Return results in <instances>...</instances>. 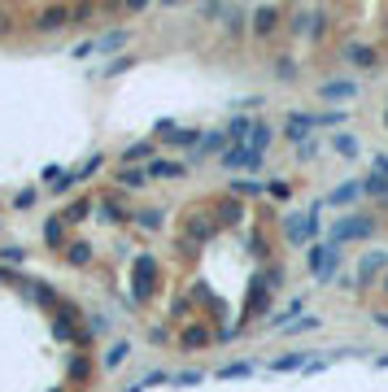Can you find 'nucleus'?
Listing matches in <instances>:
<instances>
[{
  "mask_svg": "<svg viewBox=\"0 0 388 392\" xmlns=\"http://www.w3.org/2000/svg\"><path fill=\"white\" fill-rule=\"evenodd\" d=\"M270 135H275V131H270L266 122H253V135H249V153H253V157H262V153L270 148Z\"/></svg>",
  "mask_w": 388,
  "mask_h": 392,
  "instance_id": "0eeeda50",
  "label": "nucleus"
},
{
  "mask_svg": "<svg viewBox=\"0 0 388 392\" xmlns=\"http://www.w3.org/2000/svg\"><path fill=\"white\" fill-rule=\"evenodd\" d=\"M222 144H227V131H209V135H201V153H227Z\"/></svg>",
  "mask_w": 388,
  "mask_h": 392,
  "instance_id": "9d476101",
  "label": "nucleus"
},
{
  "mask_svg": "<svg viewBox=\"0 0 388 392\" xmlns=\"http://www.w3.org/2000/svg\"><path fill=\"white\" fill-rule=\"evenodd\" d=\"M332 148L340 153V157H358V140H354V135H336Z\"/></svg>",
  "mask_w": 388,
  "mask_h": 392,
  "instance_id": "ddd939ff",
  "label": "nucleus"
},
{
  "mask_svg": "<svg viewBox=\"0 0 388 392\" xmlns=\"http://www.w3.org/2000/svg\"><path fill=\"white\" fill-rule=\"evenodd\" d=\"M14 205H18V209H27V205H35V187H27V192H18V196H14Z\"/></svg>",
  "mask_w": 388,
  "mask_h": 392,
  "instance_id": "b1692460",
  "label": "nucleus"
},
{
  "mask_svg": "<svg viewBox=\"0 0 388 392\" xmlns=\"http://www.w3.org/2000/svg\"><path fill=\"white\" fill-rule=\"evenodd\" d=\"M66 18H70V14H66V9H49V14H44V18H40V27H44V31H49V27H62V22H66Z\"/></svg>",
  "mask_w": 388,
  "mask_h": 392,
  "instance_id": "a211bd4d",
  "label": "nucleus"
},
{
  "mask_svg": "<svg viewBox=\"0 0 388 392\" xmlns=\"http://www.w3.org/2000/svg\"><path fill=\"white\" fill-rule=\"evenodd\" d=\"M375 323H380V327H388V314H375Z\"/></svg>",
  "mask_w": 388,
  "mask_h": 392,
  "instance_id": "c85d7f7f",
  "label": "nucleus"
},
{
  "mask_svg": "<svg viewBox=\"0 0 388 392\" xmlns=\"http://www.w3.org/2000/svg\"><path fill=\"white\" fill-rule=\"evenodd\" d=\"M284 235H288L292 244L314 240V235H319V213H292V218L284 222Z\"/></svg>",
  "mask_w": 388,
  "mask_h": 392,
  "instance_id": "f03ea898",
  "label": "nucleus"
},
{
  "mask_svg": "<svg viewBox=\"0 0 388 392\" xmlns=\"http://www.w3.org/2000/svg\"><path fill=\"white\" fill-rule=\"evenodd\" d=\"M201 379V371H187V375H170V384H196Z\"/></svg>",
  "mask_w": 388,
  "mask_h": 392,
  "instance_id": "a878e982",
  "label": "nucleus"
},
{
  "mask_svg": "<svg viewBox=\"0 0 388 392\" xmlns=\"http://www.w3.org/2000/svg\"><path fill=\"white\" fill-rule=\"evenodd\" d=\"M297 153H301V157H314V153H319V144H314V140H305V144H297Z\"/></svg>",
  "mask_w": 388,
  "mask_h": 392,
  "instance_id": "cd10ccee",
  "label": "nucleus"
},
{
  "mask_svg": "<svg viewBox=\"0 0 388 392\" xmlns=\"http://www.w3.org/2000/svg\"><path fill=\"white\" fill-rule=\"evenodd\" d=\"M122 44H127V31H109V35L101 40V53H118Z\"/></svg>",
  "mask_w": 388,
  "mask_h": 392,
  "instance_id": "2eb2a0df",
  "label": "nucleus"
},
{
  "mask_svg": "<svg viewBox=\"0 0 388 392\" xmlns=\"http://www.w3.org/2000/svg\"><path fill=\"white\" fill-rule=\"evenodd\" d=\"M384 288H388V275H384Z\"/></svg>",
  "mask_w": 388,
  "mask_h": 392,
  "instance_id": "7c9ffc66",
  "label": "nucleus"
},
{
  "mask_svg": "<svg viewBox=\"0 0 388 392\" xmlns=\"http://www.w3.org/2000/svg\"><path fill=\"white\" fill-rule=\"evenodd\" d=\"M275 27H279V14H275L270 5H262V9L253 14V31H257V40H262V35H270Z\"/></svg>",
  "mask_w": 388,
  "mask_h": 392,
  "instance_id": "39448f33",
  "label": "nucleus"
},
{
  "mask_svg": "<svg viewBox=\"0 0 388 392\" xmlns=\"http://www.w3.org/2000/svg\"><path fill=\"white\" fill-rule=\"evenodd\" d=\"M336 257H340L336 244H314V248H310V275L327 279V275H332V266H336Z\"/></svg>",
  "mask_w": 388,
  "mask_h": 392,
  "instance_id": "7ed1b4c3",
  "label": "nucleus"
},
{
  "mask_svg": "<svg viewBox=\"0 0 388 392\" xmlns=\"http://www.w3.org/2000/svg\"><path fill=\"white\" fill-rule=\"evenodd\" d=\"M358 196H362V183H340V187H336V192L327 196V200H336V205H345V200H358Z\"/></svg>",
  "mask_w": 388,
  "mask_h": 392,
  "instance_id": "9b49d317",
  "label": "nucleus"
},
{
  "mask_svg": "<svg viewBox=\"0 0 388 392\" xmlns=\"http://www.w3.org/2000/svg\"><path fill=\"white\" fill-rule=\"evenodd\" d=\"M349 62H358V66H371L375 57H371V49H349Z\"/></svg>",
  "mask_w": 388,
  "mask_h": 392,
  "instance_id": "4be33fe9",
  "label": "nucleus"
},
{
  "mask_svg": "<svg viewBox=\"0 0 388 392\" xmlns=\"http://www.w3.org/2000/svg\"><path fill=\"white\" fill-rule=\"evenodd\" d=\"M118 183H122V187H144V183H148V170H122Z\"/></svg>",
  "mask_w": 388,
  "mask_h": 392,
  "instance_id": "4468645a",
  "label": "nucleus"
},
{
  "mask_svg": "<svg viewBox=\"0 0 388 392\" xmlns=\"http://www.w3.org/2000/svg\"><path fill=\"white\" fill-rule=\"evenodd\" d=\"M384 266H388V253H367V257H362V266H358V283H371Z\"/></svg>",
  "mask_w": 388,
  "mask_h": 392,
  "instance_id": "20e7f679",
  "label": "nucleus"
},
{
  "mask_svg": "<svg viewBox=\"0 0 388 392\" xmlns=\"http://www.w3.org/2000/svg\"><path fill=\"white\" fill-rule=\"evenodd\" d=\"M148 153H153V144H135V148H127L122 157H127V161H140V157H148Z\"/></svg>",
  "mask_w": 388,
  "mask_h": 392,
  "instance_id": "5701e85b",
  "label": "nucleus"
},
{
  "mask_svg": "<svg viewBox=\"0 0 388 392\" xmlns=\"http://www.w3.org/2000/svg\"><path fill=\"white\" fill-rule=\"evenodd\" d=\"M384 31H388V22H384Z\"/></svg>",
  "mask_w": 388,
  "mask_h": 392,
  "instance_id": "2f4dec72",
  "label": "nucleus"
},
{
  "mask_svg": "<svg viewBox=\"0 0 388 392\" xmlns=\"http://www.w3.org/2000/svg\"><path fill=\"white\" fill-rule=\"evenodd\" d=\"M305 362V353H288V358H279V362H270V371H297V366Z\"/></svg>",
  "mask_w": 388,
  "mask_h": 392,
  "instance_id": "f3484780",
  "label": "nucleus"
},
{
  "mask_svg": "<svg viewBox=\"0 0 388 392\" xmlns=\"http://www.w3.org/2000/svg\"><path fill=\"white\" fill-rule=\"evenodd\" d=\"M354 92H358V83L340 79V83H323V88H319V96H327V101H349Z\"/></svg>",
  "mask_w": 388,
  "mask_h": 392,
  "instance_id": "423d86ee",
  "label": "nucleus"
},
{
  "mask_svg": "<svg viewBox=\"0 0 388 392\" xmlns=\"http://www.w3.org/2000/svg\"><path fill=\"white\" fill-rule=\"evenodd\" d=\"M127 353H131V344H114L109 353H105V371H114V366L127 362Z\"/></svg>",
  "mask_w": 388,
  "mask_h": 392,
  "instance_id": "f8f14e48",
  "label": "nucleus"
},
{
  "mask_svg": "<svg viewBox=\"0 0 388 392\" xmlns=\"http://www.w3.org/2000/svg\"><path fill=\"white\" fill-rule=\"evenodd\" d=\"M196 344H205V327H187L183 331V349H196Z\"/></svg>",
  "mask_w": 388,
  "mask_h": 392,
  "instance_id": "6ab92c4d",
  "label": "nucleus"
},
{
  "mask_svg": "<svg viewBox=\"0 0 388 392\" xmlns=\"http://www.w3.org/2000/svg\"><path fill=\"white\" fill-rule=\"evenodd\" d=\"M266 192H270V196H275V200H284V196H288V183H270V187H266Z\"/></svg>",
  "mask_w": 388,
  "mask_h": 392,
  "instance_id": "bb28decb",
  "label": "nucleus"
},
{
  "mask_svg": "<svg viewBox=\"0 0 388 392\" xmlns=\"http://www.w3.org/2000/svg\"><path fill=\"white\" fill-rule=\"evenodd\" d=\"M375 231V218H340L332 235H327V244H349V240H367Z\"/></svg>",
  "mask_w": 388,
  "mask_h": 392,
  "instance_id": "f257e3e1",
  "label": "nucleus"
},
{
  "mask_svg": "<svg viewBox=\"0 0 388 392\" xmlns=\"http://www.w3.org/2000/svg\"><path fill=\"white\" fill-rule=\"evenodd\" d=\"M380 192H388V174H375V179L362 183V196H380Z\"/></svg>",
  "mask_w": 388,
  "mask_h": 392,
  "instance_id": "dca6fc26",
  "label": "nucleus"
},
{
  "mask_svg": "<svg viewBox=\"0 0 388 392\" xmlns=\"http://www.w3.org/2000/svg\"><path fill=\"white\" fill-rule=\"evenodd\" d=\"M140 227L157 231V227H161V213H157V209H144V213H140Z\"/></svg>",
  "mask_w": 388,
  "mask_h": 392,
  "instance_id": "412c9836",
  "label": "nucleus"
},
{
  "mask_svg": "<svg viewBox=\"0 0 388 392\" xmlns=\"http://www.w3.org/2000/svg\"><path fill=\"white\" fill-rule=\"evenodd\" d=\"M148 174H157V179H179L183 166H179V161H153V166H148Z\"/></svg>",
  "mask_w": 388,
  "mask_h": 392,
  "instance_id": "1a4fd4ad",
  "label": "nucleus"
},
{
  "mask_svg": "<svg viewBox=\"0 0 388 392\" xmlns=\"http://www.w3.org/2000/svg\"><path fill=\"white\" fill-rule=\"evenodd\" d=\"M380 366H388V358H380Z\"/></svg>",
  "mask_w": 388,
  "mask_h": 392,
  "instance_id": "c756f323",
  "label": "nucleus"
},
{
  "mask_svg": "<svg viewBox=\"0 0 388 392\" xmlns=\"http://www.w3.org/2000/svg\"><path fill=\"white\" fill-rule=\"evenodd\" d=\"M249 371H253V366H249V362H231V366H222V371H218V375H222V379H236V375L244 379V375H249Z\"/></svg>",
  "mask_w": 388,
  "mask_h": 392,
  "instance_id": "aec40b11",
  "label": "nucleus"
},
{
  "mask_svg": "<svg viewBox=\"0 0 388 392\" xmlns=\"http://www.w3.org/2000/svg\"><path fill=\"white\" fill-rule=\"evenodd\" d=\"M70 261H79V266H83V261H88V244H75V248H70Z\"/></svg>",
  "mask_w": 388,
  "mask_h": 392,
  "instance_id": "393cba45",
  "label": "nucleus"
},
{
  "mask_svg": "<svg viewBox=\"0 0 388 392\" xmlns=\"http://www.w3.org/2000/svg\"><path fill=\"white\" fill-rule=\"evenodd\" d=\"M249 135H253V118H231L227 122V140H236V144H249Z\"/></svg>",
  "mask_w": 388,
  "mask_h": 392,
  "instance_id": "6e6552de",
  "label": "nucleus"
}]
</instances>
